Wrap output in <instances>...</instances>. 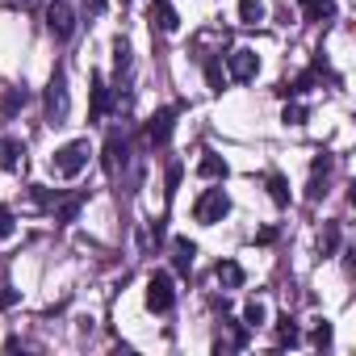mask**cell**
Here are the masks:
<instances>
[{
  "label": "cell",
  "instance_id": "1",
  "mask_svg": "<svg viewBox=\"0 0 356 356\" xmlns=\"http://www.w3.org/2000/svg\"><path fill=\"white\" fill-rule=\"evenodd\" d=\"M88 155H92L88 138H72V143H63V147L51 155V172L59 176V181H72V176H80V172L88 168Z\"/></svg>",
  "mask_w": 356,
  "mask_h": 356
},
{
  "label": "cell",
  "instance_id": "2",
  "mask_svg": "<svg viewBox=\"0 0 356 356\" xmlns=\"http://www.w3.org/2000/svg\"><path fill=\"white\" fill-rule=\"evenodd\" d=\"M42 105H47V122H51V126H63V122H67V113H72V92H67V72H63V63L51 72Z\"/></svg>",
  "mask_w": 356,
  "mask_h": 356
},
{
  "label": "cell",
  "instance_id": "3",
  "mask_svg": "<svg viewBox=\"0 0 356 356\" xmlns=\"http://www.w3.org/2000/svg\"><path fill=\"white\" fill-rule=\"evenodd\" d=\"M231 214V197H227V189H206L197 202H193V218L202 222V227H214V222H222Z\"/></svg>",
  "mask_w": 356,
  "mask_h": 356
},
{
  "label": "cell",
  "instance_id": "4",
  "mask_svg": "<svg viewBox=\"0 0 356 356\" xmlns=\"http://www.w3.org/2000/svg\"><path fill=\"white\" fill-rule=\"evenodd\" d=\"M172 302H176L172 277H168V273H151V277H147V310H151V314H168Z\"/></svg>",
  "mask_w": 356,
  "mask_h": 356
},
{
  "label": "cell",
  "instance_id": "5",
  "mask_svg": "<svg viewBox=\"0 0 356 356\" xmlns=\"http://www.w3.org/2000/svg\"><path fill=\"white\" fill-rule=\"evenodd\" d=\"M47 30H51V38L67 42L72 30H76V13H72V5H63V0H51V5H47Z\"/></svg>",
  "mask_w": 356,
  "mask_h": 356
},
{
  "label": "cell",
  "instance_id": "6",
  "mask_svg": "<svg viewBox=\"0 0 356 356\" xmlns=\"http://www.w3.org/2000/svg\"><path fill=\"white\" fill-rule=\"evenodd\" d=\"M227 67H231V80H256V72H260V55L248 51V47H235V51L227 55Z\"/></svg>",
  "mask_w": 356,
  "mask_h": 356
},
{
  "label": "cell",
  "instance_id": "7",
  "mask_svg": "<svg viewBox=\"0 0 356 356\" xmlns=\"http://www.w3.org/2000/svg\"><path fill=\"white\" fill-rule=\"evenodd\" d=\"M109 105H113V92H109L105 76L92 72V109H88V122H101V118L109 113Z\"/></svg>",
  "mask_w": 356,
  "mask_h": 356
},
{
  "label": "cell",
  "instance_id": "8",
  "mask_svg": "<svg viewBox=\"0 0 356 356\" xmlns=\"http://www.w3.org/2000/svg\"><path fill=\"white\" fill-rule=\"evenodd\" d=\"M172 126H176V109H159V113L147 122V138H151L155 147H163V143L172 138Z\"/></svg>",
  "mask_w": 356,
  "mask_h": 356
},
{
  "label": "cell",
  "instance_id": "9",
  "mask_svg": "<svg viewBox=\"0 0 356 356\" xmlns=\"http://www.w3.org/2000/svg\"><path fill=\"white\" fill-rule=\"evenodd\" d=\"M26 105H30V92H26V84H13V88H5V92H0V118H17Z\"/></svg>",
  "mask_w": 356,
  "mask_h": 356
},
{
  "label": "cell",
  "instance_id": "10",
  "mask_svg": "<svg viewBox=\"0 0 356 356\" xmlns=\"http://www.w3.org/2000/svg\"><path fill=\"white\" fill-rule=\"evenodd\" d=\"M327 172H331V155L323 151V155L314 159V168H310V189H306V197H310V202H318V197L327 193Z\"/></svg>",
  "mask_w": 356,
  "mask_h": 356
},
{
  "label": "cell",
  "instance_id": "11",
  "mask_svg": "<svg viewBox=\"0 0 356 356\" xmlns=\"http://www.w3.org/2000/svg\"><path fill=\"white\" fill-rule=\"evenodd\" d=\"M227 172H231V163H227L222 155H214V151H206L202 163H197V176H202V181H227Z\"/></svg>",
  "mask_w": 356,
  "mask_h": 356
},
{
  "label": "cell",
  "instance_id": "12",
  "mask_svg": "<svg viewBox=\"0 0 356 356\" xmlns=\"http://www.w3.org/2000/svg\"><path fill=\"white\" fill-rule=\"evenodd\" d=\"M126 151H130L126 134H109V143H105V155H101L105 172H118V163H126Z\"/></svg>",
  "mask_w": 356,
  "mask_h": 356
},
{
  "label": "cell",
  "instance_id": "13",
  "mask_svg": "<svg viewBox=\"0 0 356 356\" xmlns=\"http://www.w3.org/2000/svg\"><path fill=\"white\" fill-rule=\"evenodd\" d=\"M0 168H5V172H22V168H26V147H22L17 138H5V143H0Z\"/></svg>",
  "mask_w": 356,
  "mask_h": 356
},
{
  "label": "cell",
  "instance_id": "14",
  "mask_svg": "<svg viewBox=\"0 0 356 356\" xmlns=\"http://www.w3.org/2000/svg\"><path fill=\"white\" fill-rule=\"evenodd\" d=\"M202 72H206V88H210L214 97H222V88H227V72H222V59H218V55H210Z\"/></svg>",
  "mask_w": 356,
  "mask_h": 356
},
{
  "label": "cell",
  "instance_id": "15",
  "mask_svg": "<svg viewBox=\"0 0 356 356\" xmlns=\"http://www.w3.org/2000/svg\"><path fill=\"white\" fill-rule=\"evenodd\" d=\"M214 277H218L222 289H239V285H243V268H239L235 260H218V264H214Z\"/></svg>",
  "mask_w": 356,
  "mask_h": 356
},
{
  "label": "cell",
  "instance_id": "16",
  "mask_svg": "<svg viewBox=\"0 0 356 356\" xmlns=\"http://www.w3.org/2000/svg\"><path fill=\"white\" fill-rule=\"evenodd\" d=\"M193 256H197V243H193V239H176V243H172V264L181 268V273L193 268Z\"/></svg>",
  "mask_w": 356,
  "mask_h": 356
},
{
  "label": "cell",
  "instance_id": "17",
  "mask_svg": "<svg viewBox=\"0 0 356 356\" xmlns=\"http://www.w3.org/2000/svg\"><path fill=\"white\" fill-rule=\"evenodd\" d=\"M264 323H268V306H264L260 298H252V302L243 306V327H248V331H260Z\"/></svg>",
  "mask_w": 356,
  "mask_h": 356
},
{
  "label": "cell",
  "instance_id": "18",
  "mask_svg": "<svg viewBox=\"0 0 356 356\" xmlns=\"http://www.w3.org/2000/svg\"><path fill=\"white\" fill-rule=\"evenodd\" d=\"M298 5H302L306 22H327L335 13V0H298Z\"/></svg>",
  "mask_w": 356,
  "mask_h": 356
},
{
  "label": "cell",
  "instance_id": "19",
  "mask_svg": "<svg viewBox=\"0 0 356 356\" xmlns=\"http://www.w3.org/2000/svg\"><path fill=\"white\" fill-rule=\"evenodd\" d=\"M339 252V222H323L318 231V256H335Z\"/></svg>",
  "mask_w": 356,
  "mask_h": 356
},
{
  "label": "cell",
  "instance_id": "20",
  "mask_svg": "<svg viewBox=\"0 0 356 356\" xmlns=\"http://www.w3.org/2000/svg\"><path fill=\"white\" fill-rule=\"evenodd\" d=\"M155 17H159V30H163V34H172L176 26H181V17H176V9L168 5V0H155V9H151V22H155Z\"/></svg>",
  "mask_w": 356,
  "mask_h": 356
},
{
  "label": "cell",
  "instance_id": "21",
  "mask_svg": "<svg viewBox=\"0 0 356 356\" xmlns=\"http://www.w3.org/2000/svg\"><path fill=\"white\" fill-rule=\"evenodd\" d=\"M264 185H268V197H273L277 206H289V181H285L281 172H268V176H264Z\"/></svg>",
  "mask_w": 356,
  "mask_h": 356
},
{
  "label": "cell",
  "instance_id": "22",
  "mask_svg": "<svg viewBox=\"0 0 356 356\" xmlns=\"http://www.w3.org/2000/svg\"><path fill=\"white\" fill-rule=\"evenodd\" d=\"M239 22L243 26H260L264 22V0H239Z\"/></svg>",
  "mask_w": 356,
  "mask_h": 356
},
{
  "label": "cell",
  "instance_id": "23",
  "mask_svg": "<svg viewBox=\"0 0 356 356\" xmlns=\"http://www.w3.org/2000/svg\"><path fill=\"white\" fill-rule=\"evenodd\" d=\"M130 63H134L130 42H126V38H113V67H118V76H122V72H130Z\"/></svg>",
  "mask_w": 356,
  "mask_h": 356
},
{
  "label": "cell",
  "instance_id": "24",
  "mask_svg": "<svg viewBox=\"0 0 356 356\" xmlns=\"http://www.w3.org/2000/svg\"><path fill=\"white\" fill-rule=\"evenodd\" d=\"M298 339H302V335H298L293 318H281V323H277V343H281V348H293Z\"/></svg>",
  "mask_w": 356,
  "mask_h": 356
},
{
  "label": "cell",
  "instance_id": "25",
  "mask_svg": "<svg viewBox=\"0 0 356 356\" xmlns=\"http://www.w3.org/2000/svg\"><path fill=\"white\" fill-rule=\"evenodd\" d=\"M13 231H17V218H13V210H9V206H0V243H5V239H13Z\"/></svg>",
  "mask_w": 356,
  "mask_h": 356
},
{
  "label": "cell",
  "instance_id": "26",
  "mask_svg": "<svg viewBox=\"0 0 356 356\" xmlns=\"http://www.w3.org/2000/svg\"><path fill=\"white\" fill-rule=\"evenodd\" d=\"M168 189H163V197L172 202L176 197V189H181V163H168V181H163Z\"/></svg>",
  "mask_w": 356,
  "mask_h": 356
},
{
  "label": "cell",
  "instance_id": "27",
  "mask_svg": "<svg viewBox=\"0 0 356 356\" xmlns=\"http://www.w3.org/2000/svg\"><path fill=\"white\" fill-rule=\"evenodd\" d=\"M281 122H285V126H302V122H306V109L293 101V105H285V109H281Z\"/></svg>",
  "mask_w": 356,
  "mask_h": 356
},
{
  "label": "cell",
  "instance_id": "28",
  "mask_svg": "<svg viewBox=\"0 0 356 356\" xmlns=\"http://www.w3.org/2000/svg\"><path fill=\"white\" fill-rule=\"evenodd\" d=\"M80 202H84V197H67V202L59 206V214H55V218H59V222H76V214H80Z\"/></svg>",
  "mask_w": 356,
  "mask_h": 356
},
{
  "label": "cell",
  "instance_id": "29",
  "mask_svg": "<svg viewBox=\"0 0 356 356\" xmlns=\"http://www.w3.org/2000/svg\"><path fill=\"white\" fill-rule=\"evenodd\" d=\"M331 335H335V331H331V323H327V318H318V327H314V335H310V339H314V348H331Z\"/></svg>",
  "mask_w": 356,
  "mask_h": 356
},
{
  "label": "cell",
  "instance_id": "30",
  "mask_svg": "<svg viewBox=\"0 0 356 356\" xmlns=\"http://www.w3.org/2000/svg\"><path fill=\"white\" fill-rule=\"evenodd\" d=\"M17 298H22L17 289H5V293H0V310H9V306H17Z\"/></svg>",
  "mask_w": 356,
  "mask_h": 356
},
{
  "label": "cell",
  "instance_id": "31",
  "mask_svg": "<svg viewBox=\"0 0 356 356\" xmlns=\"http://www.w3.org/2000/svg\"><path fill=\"white\" fill-rule=\"evenodd\" d=\"M84 9H88V17H101L105 13V0H84Z\"/></svg>",
  "mask_w": 356,
  "mask_h": 356
},
{
  "label": "cell",
  "instance_id": "32",
  "mask_svg": "<svg viewBox=\"0 0 356 356\" xmlns=\"http://www.w3.org/2000/svg\"><path fill=\"white\" fill-rule=\"evenodd\" d=\"M122 5H130V0H122Z\"/></svg>",
  "mask_w": 356,
  "mask_h": 356
}]
</instances>
